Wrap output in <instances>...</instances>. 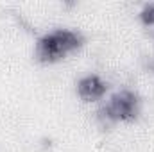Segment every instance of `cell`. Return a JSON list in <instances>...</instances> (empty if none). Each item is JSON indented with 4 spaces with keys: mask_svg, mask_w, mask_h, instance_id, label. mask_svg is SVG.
Wrapping results in <instances>:
<instances>
[{
    "mask_svg": "<svg viewBox=\"0 0 154 152\" xmlns=\"http://www.w3.org/2000/svg\"><path fill=\"white\" fill-rule=\"evenodd\" d=\"M41 147H43V149H50V147H52V140L43 138V140H41Z\"/></svg>",
    "mask_w": 154,
    "mask_h": 152,
    "instance_id": "cell-6",
    "label": "cell"
},
{
    "mask_svg": "<svg viewBox=\"0 0 154 152\" xmlns=\"http://www.w3.org/2000/svg\"><path fill=\"white\" fill-rule=\"evenodd\" d=\"M84 45V36L75 29L56 27L36 39L34 45V59L39 63L50 65L65 59Z\"/></svg>",
    "mask_w": 154,
    "mask_h": 152,
    "instance_id": "cell-1",
    "label": "cell"
},
{
    "mask_svg": "<svg viewBox=\"0 0 154 152\" xmlns=\"http://www.w3.org/2000/svg\"><path fill=\"white\" fill-rule=\"evenodd\" d=\"M142 113V99L134 90L122 88L115 91L108 102H104L97 111L95 120L102 129H108L118 122H134Z\"/></svg>",
    "mask_w": 154,
    "mask_h": 152,
    "instance_id": "cell-2",
    "label": "cell"
},
{
    "mask_svg": "<svg viewBox=\"0 0 154 152\" xmlns=\"http://www.w3.org/2000/svg\"><path fill=\"white\" fill-rule=\"evenodd\" d=\"M75 91L82 102H99L108 93V82L97 74H86L79 77Z\"/></svg>",
    "mask_w": 154,
    "mask_h": 152,
    "instance_id": "cell-3",
    "label": "cell"
},
{
    "mask_svg": "<svg viewBox=\"0 0 154 152\" xmlns=\"http://www.w3.org/2000/svg\"><path fill=\"white\" fill-rule=\"evenodd\" d=\"M138 18L143 25L151 27L154 25V2H149V4H143V7L140 9L138 13Z\"/></svg>",
    "mask_w": 154,
    "mask_h": 152,
    "instance_id": "cell-4",
    "label": "cell"
},
{
    "mask_svg": "<svg viewBox=\"0 0 154 152\" xmlns=\"http://www.w3.org/2000/svg\"><path fill=\"white\" fill-rule=\"evenodd\" d=\"M143 66H145V70H149V72L154 74V54L143 57Z\"/></svg>",
    "mask_w": 154,
    "mask_h": 152,
    "instance_id": "cell-5",
    "label": "cell"
}]
</instances>
